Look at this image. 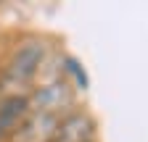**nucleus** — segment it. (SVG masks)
<instances>
[{"instance_id": "nucleus-1", "label": "nucleus", "mask_w": 148, "mask_h": 142, "mask_svg": "<svg viewBox=\"0 0 148 142\" xmlns=\"http://www.w3.org/2000/svg\"><path fill=\"white\" fill-rule=\"evenodd\" d=\"M45 53L48 45L40 37H27L18 42L0 68V95H16L21 87H29L45 61Z\"/></svg>"}, {"instance_id": "nucleus-3", "label": "nucleus", "mask_w": 148, "mask_h": 142, "mask_svg": "<svg viewBox=\"0 0 148 142\" xmlns=\"http://www.w3.org/2000/svg\"><path fill=\"white\" fill-rule=\"evenodd\" d=\"M50 142H95V118L87 111H66L56 124Z\"/></svg>"}, {"instance_id": "nucleus-5", "label": "nucleus", "mask_w": 148, "mask_h": 142, "mask_svg": "<svg viewBox=\"0 0 148 142\" xmlns=\"http://www.w3.org/2000/svg\"><path fill=\"white\" fill-rule=\"evenodd\" d=\"M56 124H58V118H56V116L32 113V111H29L24 126L18 129V134L13 137V142H50V137H53V132H56Z\"/></svg>"}, {"instance_id": "nucleus-2", "label": "nucleus", "mask_w": 148, "mask_h": 142, "mask_svg": "<svg viewBox=\"0 0 148 142\" xmlns=\"http://www.w3.org/2000/svg\"><path fill=\"white\" fill-rule=\"evenodd\" d=\"M27 97H29L32 113H45V116L61 118L66 113V108L74 105V87L66 79H56L50 84H42L37 90H32Z\"/></svg>"}, {"instance_id": "nucleus-6", "label": "nucleus", "mask_w": 148, "mask_h": 142, "mask_svg": "<svg viewBox=\"0 0 148 142\" xmlns=\"http://www.w3.org/2000/svg\"><path fill=\"white\" fill-rule=\"evenodd\" d=\"M64 71L74 79V84H77V87L87 90V74H85V68L79 66V61H74L71 55H66V58H64Z\"/></svg>"}, {"instance_id": "nucleus-4", "label": "nucleus", "mask_w": 148, "mask_h": 142, "mask_svg": "<svg viewBox=\"0 0 148 142\" xmlns=\"http://www.w3.org/2000/svg\"><path fill=\"white\" fill-rule=\"evenodd\" d=\"M29 116V97L27 92L0 95V142H13L18 129Z\"/></svg>"}]
</instances>
